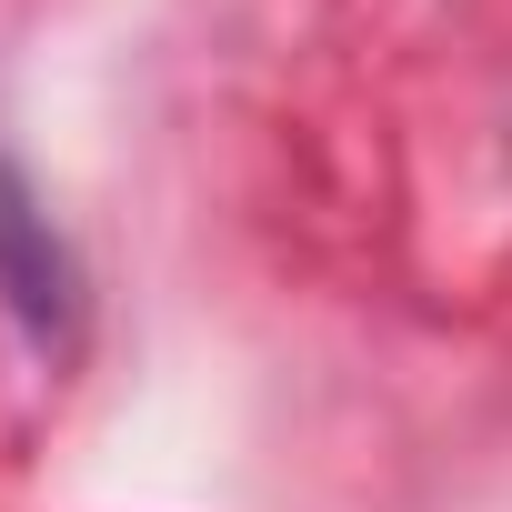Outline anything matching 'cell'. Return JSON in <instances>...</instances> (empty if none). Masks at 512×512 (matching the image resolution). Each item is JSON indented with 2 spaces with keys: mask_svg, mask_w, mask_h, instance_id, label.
<instances>
[{
  "mask_svg": "<svg viewBox=\"0 0 512 512\" xmlns=\"http://www.w3.org/2000/svg\"><path fill=\"white\" fill-rule=\"evenodd\" d=\"M0 292H11L41 332L71 312V262H61V241H51V221L31 211V191H21L11 161H0Z\"/></svg>",
  "mask_w": 512,
  "mask_h": 512,
  "instance_id": "1",
  "label": "cell"
}]
</instances>
